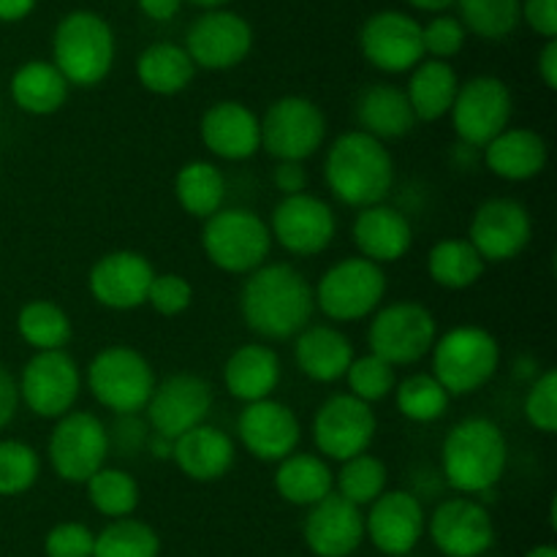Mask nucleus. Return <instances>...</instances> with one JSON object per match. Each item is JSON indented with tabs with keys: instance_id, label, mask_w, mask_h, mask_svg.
Listing matches in <instances>:
<instances>
[{
	"instance_id": "obj_1",
	"label": "nucleus",
	"mask_w": 557,
	"mask_h": 557,
	"mask_svg": "<svg viewBox=\"0 0 557 557\" xmlns=\"http://www.w3.org/2000/svg\"><path fill=\"white\" fill-rule=\"evenodd\" d=\"M313 286L297 267L283 261H267L250 272L239 292L245 326L264 341H292L313 321Z\"/></svg>"
},
{
	"instance_id": "obj_2",
	"label": "nucleus",
	"mask_w": 557,
	"mask_h": 557,
	"mask_svg": "<svg viewBox=\"0 0 557 557\" xmlns=\"http://www.w3.org/2000/svg\"><path fill=\"white\" fill-rule=\"evenodd\" d=\"M324 183L341 205L354 210L381 205L395 185V158L384 141L346 131L326 150Z\"/></svg>"
},
{
	"instance_id": "obj_3",
	"label": "nucleus",
	"mask_w": 557,
	"mask_h": 557,
	"mask_svg": "<svg viewBox=\"0 0 557 557\" xmlns=\"http://www.w3.org/2000/svg\"><path fill=\"white\" fill-rule=\"evenodd\" d=\"M509 466V441L504 430L484 417H468L446 433L441 444V473L457 495L490 493Z\"/></svg>"
},
{
	"instance_id": "obj_4",
	"label": "nucleus",
	"mask_w": 557,
	"mask_h": 557,
	"mask_svg": "<svg viewBox=\"0 0 557 557\" xmlns=\"http://www.w3.org/2000/svg\"><path fill=\"white\" fill-rule=\"evenodd\" d=\"M52 65L69 85L96 87L114 65V30L96 11H71L52 33Z\"/></svg>"
},
{
	"instance_id": "obj_5",
	"label": "nucleus",
	"mask_w": 557,
	"mask_h": 557,
	"mask_svg": "<svg viewBox=\"0 0 557 557\" xmlns=\"http://www.w3.org/2000/svg\"><path fill=\"white\" fill-rule=\"evenodd\" d=\"M430 359L435 381L449 397H466L495 379L500 368V343L484 326L460 324L438 335Z\"/></svg>"
},
{
	"instance_id": "obj_6",
	"label": "nucleus",
	"mask_w": 557,
	"mask_h": 557,
	"mask_svg": "<svg viewBox=\"0 0 557 557\" xmlns=\"http://www.w3.org/2000/svg\"><path fill=\"white\" fill-rule=\"evenodd\" d=\"M201 250H205L207 261L221 272L250 275L270 259V226L253 210L223 207L201 226Z\"/></svg>"
},
{
	"instance_id": "obj_7",
	"label": "nucleus",
	"mask_w": 557,
	"mask_h": 557,
	"mask_svg": "<svg viewBox=\"0 0 557 557\" xmlns=\"http://www.w3.org/2000/svg\"><path fill=\"white\" fill-rule=\"evenodd\" d=\"M87 389L92 400L114 417L145 411L158 379L150 359L131 346H107L87 364Z\"/></svg>"
},
{
	"instance_id": "obj_8",
	"label": "nucleus",
	"mask_w": 557,
	"mask_h": 557,
	"mask_svg": "<svg viewBox=\"0 0 557 557\" xmlns=\"http://www.w3.org/2000/svg\"><path fill=\"white\" fill-rule=\"evenodd\" d=\"M315 310L335 324H354L384 305L386 297V272L384 267L362 259V256H346L335 261L319 283L313 286Z\"/></svg>"
},
{
	"instance_id": "obj_9",
	"label": "nucleus",
	"mask_w": 557,
	"mask_h": 557,
	"mask_svg": "<svg viewBox=\"0 0 557 557\" xmlns=\"http://www.w3.org/2000/svg\"><path fill=\"white\" fill-rule=\"evenodd\" d=\"M438 341V321L417 299H397L381 305L368 326L370 354L392 368H411L430 357Z\"/></svg>"
},
{
	"instance_id": "obj_10",
	"label": "nucleus",
	"mask_w": 557,
	"mask_h": 557,
	"mask_svg": "<svg viewBox=\"0 0 557 557\" xmlns=\"http://www.w3.org/2000/svg\"><path fill=\"white\" fill-rule=\"evenodd\" d=\"M261 123V150L275 161L305 163L326 139V117L305 96H283L267 107Z\"/></svg>"
},
{
	"instance_id": "obj_11",
	"label": "nucleus",
	"mask_w": 557,
	"mask_h": 557,
	"mask_svg": "<svg viewBox=\"0 0 557 557\" xmlns=\"http://www.w3.org/2000/svg\"><path fill=\"white\" fill-rule=\"evenodd\" d=\"M109 451V428L90 411L60 417L47 441L49 466L69 484H87L107 466Z\"/></svg>"
},
{
	"instance_id": "obj_12",
	"label": "nucleus",
	"mask_w": 557,
	"mask_h": 557,
	"mask_svg": "<svg viewBox=\"0 0 557 557\" xmlns=\"http://www.w3.org/2000/svg\"><path fill=\"white\" fill-rule=\"evenodd\" d=\"M449 114L460 145L482 150L500 131L511 125L515 96L500 76L479 74L468 82H460Z\"/></svg>"
},
{
	"instance_id": "obj_13",
	"label": "nucleus",
	"mask_w": 557,
	"mask_h": 557,
	"mask_svg": "<svg viewBox=\"0 0 557 557\" xmlns=\"http://www.w3.org/2000/svg\"><path fill=\"white\" fill-rule=\"evenodd\" d=\"M20 403H25L27 411L38 419H54L74 411L82 392L79 364L71 354L63 351H36L22 368L20 381Z\"/></svg>"
},
{
	"instance_id": "obj_14",
	"label": "nucleus",
	"mask_w": 557,
	"mask_h": 557,
	"mask_svg": "<svg viewBox=\"0 0 557 557\" xmlns=\"http://www.w3.org/2000/svg\"><path fill=\"white\" fill-rule=\"evenodd\" d=\"M379 430L373 406L357 400L348 392L326 397L313 413V444L319 449V457L335 462H346L351 457L364 455L370 449Z\"/></svg>"
},
{
	"instance_id": "obj_15",
	"label": "nucleus",
	"mask_w": 557,
	"mask_h": 557,
	"mask_svg": "<svg viewBox=\"0 0 557 557\" xmlns=\"http://www.w3.org/2000/svg\"><path fill=\"white\" fill-rule=\"evenodd\" d=\"M272 243L292 256H319L335 243L337 215L324 199L313 194L283 196L267 221Z\"/></svg>"
},
{
	"instance_id": "obj_16",
	"label": "nucleus",
	"mask_w": 557,
	"mask_h": 557,
	"mask_svg": "<svg viewBox=\"0 0 557 557\" xmlns=\"http://www.w3.org/2000/svg\"><path fill=\"white\" fill-rule=\"evenodd\" d=\"M212 400V386L201 375L174 373L158 381L145 406L150 433L177 441L183 433L207 422Z\"/></svg>"
},
{
	"instance_id": "obj_17",
	"label": "nucleus",
	"mask_w": 557,
	"mask_h": 557,
	"mask_svg": "<svg viewBox=\"0 0 557 557\" xmlns=\"http://www.w3.org/2000/svg\"><path fill=\"white\" fill-rule=\"evenodd\" d=\"M424 533H430V542L444 557H482L495 544L493 515L468 495L441 500Z\"/></svg>"
},
{
	"instance_id": "obj_18",
	"label": "nucleus",
	"mask_w": 557,
	"mask_h": 557,
	"mask_svg": "<svg viewBox=\"0 0 557 557\" xmlns=\"http://www.w3.org/2000/svg\"><path fill=\"white\" fill-rule=\"evenodd\" d=\"M253 49V27L245 16L226 9H212L196 16L185 36V52L196 69H237Z\"/></svg>"
},
{
	"instance_id": "obj_19",
	"label": "nucleus",
	"mask_w": 557,
	"mask_h": 557,
	"mask_svg": "<svg viewBox=\"0 0 557 557\" xmlns=\"http://www.w3.org/2000/svg\"><path fill=\"white\" fill-rule=\"evenodd\" d=\"M359 49L373 69L406 74L424 60L422 25L406 11H375L359 30Z\"/></svg>"
},
{
	"instance_id": "obj_20",
	"label": "nucleus",
	"mask_w": 557,
	"mask_h": 557,
	"mask_svg": "<svg viewBox=\"0 0 557 557\" xmlns=\"http://www.w3.org/2000/svg\"><path fill=\"white\" fill-rule=\"evenodd\" d=\"M533 221L525 205L515 199H487L476 207L468 228V243L484 264H506L531 245Z\"/></svg>"
},
{
	"instance_id": "obj_21",
	"label": "nucleus",
	"mask_w": 557,
	"mask_h": 557,
	"mask_svg": "<svg viewBox=\"0 0 557 557\" xmlns=\"http://www.w3.org/2000/svg\"><path fill=\"white\" fill-rule=\"evenodd\" d=\"M156 277V267L139 250L103 253L87 272V292L101 308L128 313L147 302V288Z\"/></svg>"
},
{
	"instance_id": "obj_22",
	"label": "nucleus",
	"mask_w": 557,
	"mask_h": 557,
	"mask_svg": "<svg viewBox=\"0 0 557 557\" xmlns=\"http://www.w3.org/2000/svg\"><path fill=\"white\" fill-rule=\"evenodd\" d=\"M428 531V515L422 500L406 490H386L370 504L364 515V539L379 553L403 557L419 547Z\"/></svg>"
},
{
	"instance_id": "obj_23",
	"label": "nucleus",
	"mask_w": 557,
	"mask_h": 557,
	"mask_svg": "<svg viewBox=\"0 0 557 557\" xmlns=\"http://www.w3.org/2000/svg\"><path fill=\"white\" fill-rule=\"evenodd\" d=\"M237 438L248 455L261 462H281L294 455L302 441V424L297 411L286 403L267 397L248 403L237 417Z\"/></svg>"
},
{
	"instance_id": "obj_24",
	"label": "nucleus",
	"mask_w": 557,
	"mask_h": 557,
	"mask_svg": "<svg viewBox=\"0 0 557 557\" xmlns=\"http://www.w3.org/2000/svg\"><path fill=\"white\" fill-rule=\"evenodd\" d=\"M201 145L223 161H248L261 150L259 114L243 101H215L199 120Z\"/></svg>"
},
{
	"instance_id": "obj_25",
	"label": "nucleus",
	"mask_w": 557,
	"mask_h": 557,
	"mask_svg": "<svg viewBox=\"0 0 557 557\" xmlns=\"http://www.w3.org/2000/svg\"><path fill=\"white\" fill-rule=\"evenodd\" d=\"M302 536L315 557H351L364 542V515L337 493L310 506Z\"/></svg>"
},
{
	"instance_id": "obj_26",
	"label": "nucleus",
	"mask_w": 557,
	"mask_h": 557,
	"mask_svg": "<svg viewBox=\"0 0 557 557\" xmlns=\"http://www.w3.org/2000/svg\"><path fill=\"white\" fill-rule=\"evenodd\" d=\"M351 239L362 259L373 261L379 267L395 264L411 250L413 226L406 212L381 201V205L364 207V210L357 212Z\"/></svg>"
},
{
	"instance_id": "obj_27",
	"label": "nucleus",
	"mask_w": 557,
	"mask_h": 557,
	"mask_svg": "<svg viewBox=\"0 0 557 557\" xmlns=\"http://www.w3.org/2000/svg\"><path fill=\"white\" fill-rule=\"evenodd\" d=\"M237 460L232 435L212 424H199L174 441L172 462L185 479L199 484L221 482Z\"/></svg>"
},
{
	"instance_id": "obj_28",
	"label": "nucleus",
	"mask_w": 557,
	"mask_h": 557,
	"mask_svg": "<svg viewBox=\"0 0 557 557\" xmlns=\"http://www.w3.org/2000/svg\"><path fill=\"white\" fill-rule=\"evenodd\" d=\"M354 357V343L332 324H308L294 337V362L299 373L315 384H335L346 379Z\"/></svg>"
},
{
	"instance_id": "obj_29",
	"label": "nucleus",
	"mask_w": 557,
	"mask_h": 557,
	"mask_svg": "<svg viewBox=\"0 0 557 557\" xmlns=\"http://www.w3.org/2000/svg\"><path fill=\"white\" fill-rule=\"evenodd\" d=\"M549 147L533 128H506L482 147V163L506 183H528L547 169Z\"/></svg>"
},
{
	"instance_id": "obj_30",
	"label": "nucleus",
	"mask_w": 557,
	"mask_h": 557,
	"mask_svg": "<svg viewBox=\"0 0 557 557\" xmlns=\"http://www.w3.org/2000/svg\"><path fill=\"white\" fill-rule=\"evenodd\" d=\"M283 379V364L275 348L261 343H243L223 364V386L239 403H259L275 395Z\"/></svg>"
},
{
	"instance_id": "obj_31",
	"label": "nucleus",
	"mask_w": 557,
	"mask_h": 557,
	"mask_svg": "<svg viewBox=\"0 0 557 557\" xmlns=\"http://www.w3.org/2000/svg\"><path fill=\"white\" fill-rule=\"evenodd\" d=\"M354 114H357L359 123L357 131H362V134L373 136L379 141L403 139L417 125L406 90L397 85H384V82H375V85L364 87L359 92Z\"/></svg>"
},
{
	"instance_id": "obj_32",
	"label": "nucleus",
	"mask_w": 557,
	"mask_h": 557,
	"mask_svg": "<svg viewBox=\"0 0 557 557\" xmlns=\"http://www.w3.org/2000/svg\"><path fill=\"white\" fill-rule=\"evenodd\" d=\"M71 85L63 79L52 60H27L14 71L9 82V92L16 107L33 117H47L60 112L69 101Z\"/></svg>"
},
{
	"instance_id": "obj_33",
	"label": "nucleus",
	"mask_w": 557,
	"mask_h": 557,
	"mask_svg": "<svg viewBox=\"0 0 557 557\" xmlns=\"http://www.w3.org/2000/svg\"><path fill=\"white\" fill-rule=\"evenodd\" d=\"M272 484L286 504L310 509L330 493H335V473L324 457L294 451L286 460L277 462Z\"/></svg>"
},
{
	"instance_id": "obj_34",
	"label": "nucleus",
	"mask_w": 557,
	"mask_h": 557,
	"mask_svg": "<svg viewBox=\"0 0 557 557\" xmlns=\"http://www.w3.org/2000/svg\"><path fill=\"white\" fill-rule=\"evenodd\" d=\"M457 90H460V76L446 60H422L411 71L406 85V98L413 109L417 123H435L451 112Z\"/></svg>"
},
{
	"instance_id": "obj_35",
	"label": "nucleus",
	"mask_w": 557,
	"mask_h": 557,
	"mask_svg": "<svg viewBox=\"0 0 557 557\" xmlns=\"http://www.w3.org/2000/svg\"><path fill=\"white\" fill-rule=\"evenodd\" d=\"M196 65L185 47L172 41L150 44L136 58V79L152 96H177L194 82Z\"/></svg>"
},
{
	"instance_id": "obj_36",
	"label": "nucleus",
	"mask_w": 557,
	"mask_h": 557,
	"mask_svg": "<svg viewBox=\"0 0 557 557\" xmlns=\"http://www.w3.org/2000/svg\"><path fill=\"white\" fill-rule=\"evenodd\" d=\"M487 264L466 237L438 239L428 253L430 281L446 292H466V288L476 286Z\"/></svg>"
},
{
	"instance_id": "obj_37",
	"label": "nucleus",
	"mask_w": 557,
	"mask_h": 557,
	"mask_svg": "<svg viewBox=\"0 0 557 557\" xmlns=\"http://www.w3.org/2000/svg\"><path fill=\"white\" fill-rule=\"evenodd\" d=\"M174 196H177V205L183 207V212L207 221L218 210H223L226 177L212 161L196 158V161L180 166L177 177H174Z\"/></svg>"
},
{
	"instance_id": "obj_38",
	"label": "nucleus",
	"mask_w": 557,
	"mask_h": 557,
	"mask_svg": "<svg viewBox=\"0 0 557 557\" xmlns=\"http://www.w3.org/2000/svg\"><path fill=\"white\" fill-rule=\"evenodd\" d=\"M16 332L33 351H63L74 335V326L58 302L30 299L16 313Z\"/></svg>"
},
{
	"instance_id": "obj_39",
	"label": "nucleus",
	"mask_w": 557,
	"mask_h": 557,
	"mask_svg": "<svg viewBox=\"0 0 557 557\" xmlns=\"http://www.w3.org/2000/svg\"><path fill=\"white\" fill-rule=\"evenodd\" d=\"M395 406L403 419L413 424H433L449 411V392L435 381L433 373H411L395 386Z\"/></svg>"
},
{
	"instance_id": "obj_40",
	"label": "nucleus",
	"mask_w": 557,
	"mask_h": 557,
	"mask_svg": "<svg viewBox=\"0 0 557 557\" xmlns=\"http://www.w3.org/2000/svg\"><path fill=\"white\" fill-rule=\"evenodd\" d=\"M85 487L90 506L107 520H125L139 509V482L123 468L103 466L96 476L87 479Z\"/></svg>"
},
{
	"instance_id": "obj_41",
	"label": "nucleus",
	"mask_w": 557,
	"mask_h": 557,
	"mask_svg": "<svg viewBox=\"0 0 557 557\" xmlns=\"http://www.w3.org/2000/svg\"><path fill=\"white\" fill-rule=\"evenodd\" d=\"M522 0H457V11L466 33L484 38V41H500L511 36L517 25L522 22L520 16Z\"/></svg>"
},
{
	"instance_id": "obj_42",
	"label": "nucleus",
	"mask_w": 557,
	"mask_h": 557,
	"mask_svg": "<svg viewBox=\"0 0 557 557\" xmlns=\"http://www.w3.org/2000/svg\"><path fill=\"white\" fill-rule=\"evenodd\" d=\"M386 484H389V471H386L384 460L364 451V455L341 462V473L335 476V493L362 509L386 493Z\"/></svg>"
},
{
	"instance_id": "obj_43",
	"label": "nucleus",
	"mask_w": 557,
	"mask_h": 557,
	"mask_svg": "<svg viewBox=\"0 0 557 557\" xmlns=\"http://www.w3.org/2000/svg\"><path fill=\"white\" fill-rule=\"evenodd\" d=\"M92 557H161V536L147 522L125 517L96 533Z\"/></svg>"
},
{
	"instance_id": "obj_44",
	"label": "nucleus",
	"mask_w": 557,
	"mask_h": 557,
	"mask_svg": "<svg viewBox=\"0 0 557 557\" xmlns=\"http://www.w3.org/2000/svg\"><path fill=\"white\" fill-rule=\"evenodd\" d=\"M41 476V457L30 444L0 438V498H16L36 487Z\"/></svg>"
},
{
	"instance_id": "obj_45",
	"label": "nucleus",
	"mask_w": 557,
	"mask_h": 557,
	"mask_svg": "<svg viewBox=\"0 0 557 557\" xmlns=\"http://www.w3.org/2000/svg\"><path fill=\"white\" fill-rule=\"evenodd\" d=\"M346 384L348 395L373 406V403L392 397V392L397 386V373L389 362H384V359L368 351L362 357H354L351 368L346 370Z\"/></svg>"
},
{
	"instance_id": "obj_46",
	"label": "nucleus",
	"mask_w": 557,
	"mask_h": 557,
	"mask_svg": "<svg viewBox=\"0 0 557 557\" xmlns=\"http://www.w3.org/2000/svg\"><path fill=\"white\" fill-rule=\"evenodd\" d=\"M528 424L536 433L555 435L557 430V370L547 368L531 381L525 403H522Z\"/></svg>"
},
{
	"instance_id": "obj_47",
	"label": "nucleus",
	"mask_w": 557,
	"mask_h": 557,
	"mask_svg": "<svg viewBox=\"0 0 557 557\" xmlns=\"http://www.w3.org/2000/svg\"><path fill=\"white\" fill-rule=\"evenodd\" d=\"M194 302V286L188 277L180 272H156L150 288H147V302L163 319L183 315Z\"/></svg>"
},
{
	"instance_id": "obj_48",
	"label": "nucleus",
	"mask_w": 557,
	"mask_h": 557,
	"mask_svg": "<svg viewBox=\"0 0 557 557\" xmlns=\"http://www.w3.org/2000/svg\"><path fill=\"white\" fill-rule=\"evenodd\" d=\"M466 27L457 16L435 14L428 25H422V47L430 60H446L449 63L455 54L462 52L466 47Z\"/></svg>"
},
{
	"instance_id": "obj_49",
	"label": "nucleus",
	"mask_w": 557,
	"mask_h": 557,
	"mask_svg": "<svg viewBox=\"0 0 557 557\" xmlns=\"http://www.w3.org/2000/svg\"><path fill=\"white\" fill-rule=\"evenodd\" d=\"M96 533L82 522H60L44 539L47 557H92Z\"/></svg>"
},
{
	"instance_id": "obj_50",
	"label": "nucleus",
	"mask_w": 557,
	"mask_h": 557,
	"mask_svg": "<svg viewBox=\"0 0 557 557\" xmlns=\"http://www.w3.org/2000/svg\"><path fill=\"white\" fill-rule=\"evenodd\" d=\"M150 430L141 422L139 413H128V417L114 419L112 430H109V449H117L120 455L136 457L147 446Z\"/></svg>"
},
{
	"instance_id": "obj_51",
	"label": "nucleus",
	"mask_w": 557,
	"mask_h": 557,
	"mask_svg": "<svg viewBox=\"0 0 557 557\" xmlns=\"http://www.w3.org/2000/svg\"><path fill=\"white\" fill-rule=\"evenodd\" d=\"M520 16L536 36L557 38V0H522Z\"/></svg>"
},
{
	"instance_id": "obj_52",
	"label": "nucleus",
	"mask_w": 557,
	"mask_h": 557,
	"mask_svg": "<svg viewBox=\"0 0 557 557\" xmlns=\"http://www.w3.org/2000/svg\"><path fill=\"white\" fill-rule=\"evenodd\" d=\"M272 183L283 196L305 194L308 190V169H305V163L297 161H277L275 172H272Z\"/></svg>"
},
{
	"instance_id": "obj_53",
	"label": "nucleus",
	"mask_w": 557,
	"mask_h": 557,
	"mask_svg": "<svg viewBox=\"0 0 557 557\" xmlns=\"http://www.w3.org/2000/svg\"><path fill=\"white\" fill-rule=\"evenodd\" d=\"M20 408V389H16V379L5 364H0V430L9 428Z\"/></svg>"
},
{
	"instance_id": "obj_54",
	"label": "nucleus",
	"mask_w": 557,
	"mask_h": 557,
	"mask_svg": "<svg viewBox=\"0 0 557 557\" xmlns=\"http://www.w3.org/2000/svg\"><path fill=\"white\" fill-rule=\"evenodd\" d=\"M141 14L152 22H172L183 9V0H136Z\"/></svg>"
},
{
	"instance_id": "obj_55",
	"label": "nucleus",
	"mask_w": 557,
	"mask_h": 557,
	"mask_svg": "<svg viewBox=\"0 0 557 557\" xmlns=\"http://www.w3.org/2000/svg\"><path fill=\"white\" fill-rule=\"evenodd\" d=\"M539 76H542L544 87L547 90H557V38L544 44V49L539 52Z\"/></svg>"
},
{
	"instance_id": "obj_56",
	"label": "nucleus",
	"mask_w": 557,
	"mask_h": 557,
	"mask_svg": "<svg viewBox=\"0 0 557 557\" xmlns=\"http://www.w3.org/2000/svg\"><path fill=\"white\" fill-rule=\"evenodd\" d=\"M38 0H0V22H22L33 14Z\"/></svg>"
},
{
	"instance_id": "obj_57",
	"label": "nucleus",
	"mask_w": 557,
	"mask_h": 557,
	"mask_svg": "<svg viewBox=\"0 0 557 557\" xmlns=\"http://www.w3.org/2000/svg\"><path fill=\"white\" fill-rule=\"evenodd\" d=\"M147 451H150L156 460H172V451H174V441L163 438V435L158 433H150V438H147Z\"/></svg>"
},
{
	"instance_id": "obj_58",
	"label": "nucleus",
	"mask_w": 557,
	"mask_h": 557,
	"mask_svg": "<svg viewBox=\"0 0 557 557\" xmlns=\"http://www.w3.org/2000/svg\"><path fill=\"white\" fill-rule=\"evenodd\" d=\"M408 3H411L413 9H419V11H430V14H444V11L451 9L457 0H408Z\"/></svg>"
},
{
	"instance_id": "obj_59",
	"label": "nucleus",
	"mask_w": 557,
	"mask_h": 557,
	"mask_svg": "<svg viewBox=\"0 0 557 557\" xmlns=\"http://www.w3.org/2000/svg\"><path fill=\"white\" fill-rule=\"evenodd\" d=\"M525 557H557V549L553 544H539V547H531Z\"/></svg>"
},
{
	"instance_id": "obj_60",
	"label": "nucleus",
	"mask_w": 557,
	"mask_h": 557,
	"mask_svg": "<svg viewBox=\"0 0 557 557\" xmlns=\"http://www.w3.org/2000/svg\"><path fill=\"white\" fill-rule=\"evenodd\" d=\"M194 5H201V9L212 11V9H221V5H226L228 0H190Z\"/></svg>"
},
{
	"instance_id": "obj_61",
	"label": "nucleus",
	"mask_w": 557,
	"mask_h": 557,
	"mask_svg": "<svg viewBox=\"0 0 557 557\" xmlns=\"http://www.w3.org/2000/svg\"><path fill=\"white\" fill-rule=\"evenodd\" d=\"M555 517H557V500L553 498V504H549V528H553V531L557 528V520H555Z\"/></svg>"
}]
</instances>
